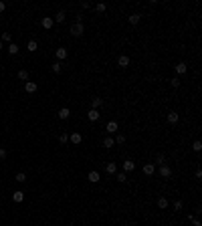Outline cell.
Masks as SVG:
<instances>
[{
	"label": "cell",
	"mask_w": 202,
	"mask_h": 226,
	"mask_svg": "<svg viewBox=\"0 0 202 226\" xmlns=\"http://www.w3.org/2000/svg\"><path fill=\"white\" fill-rule=\"evenodd\" d=\"M4 10H6V4L2 2V0H0V12H4Z\"/></svg>",
	"instance_id": "39"
},
{
	"label": "cell",
	"mask_w": 202,
	"mask_h": 226,
	"mask_svg": "<svg viewBox=\"0 0 202 226\" xmlns=\"http://www.w3.org/2000/svg\"><path fill=\"white\" fill-rule=\"evenodd\" d=\"M156 162H158L160 166H164V164H166V158H164V154H158V155H156Z\"/></svg>",
	"instance_id": "29"
},
{
	"label": "cell",
	"mask_w": 202,
	"mask_h": 226,
	"mask_svg": "<svg viewBox=\"0 0 202 226\" xmlns=\"http://www.w3.org/2000/svg\"><path fill=\"white\" fill-rule=\"evenodd\" d=\"M158 208L166 210V208H168V200H166V198H158Z\"/></svg>",
	"instance_id": "24"
},
{
	"label": "cell",
	"mask_w": 202,
	"mask_h": 226,
	"mask_svg": "<svg viewBox=\"0 0 202 226\" xmlns=\"http://www.w3.org/2000/svg\"><path fill=\"white\" fill-rule=\"evenodd\" d=\"M12 200H14L16 204H20L24 200V192H14V194H12Z\"/></svg>",
	"instance_id": "18"
},
{
	"label": "cell",
	"mask_w": 202,
	"mask_h": 226,
	"mask_svg": "<svg viewBox=\"0 0 202 226\" xmlns=\"http://www.w3.org/2000/svg\"><path fill=\"white\" fill-rule=\"evenodd\" d=\"M154 172H156V166L154 164H146L144 166V174H146V176H152Z\"/></svg>",
	"instance_id": "17"
},
{
	"label": "cell",
	"mask_w": 202,
	"mask_h": 226,
	"mask_svg": "<svg viewBox=\"0 0 202 226\" xmlns=\"http://www.w3.org/2000/svg\"><path fill=\"white\" fill-rule=\"evenodd\" d=\"M0 51H2V40H0Z\"/></svg>",
	"instance_id": "40"
},
{
	"label": "cell",
	"mask_w": 202,
	"mask_h": 226,
	"mask_svg": "<svg viewBox=\"0 0 202 226\" xmlns=\"http://www.w3.org/2000/svg\"><path fill=\"white\" fill-rule=\"evenodd\" d=\"M174 210H182V202H180V200L174 202Z\"/></svg>",
	"instance_id": "37"
},
{
	"label": "cell",
	"mask_w": 202,
	"mask_h": 226,
	"mask_svg": "<svg viewBox=\"0 0 202 226\" xmlns=\"http://www.w3.org/2000/svg\"><path fill=\"white\" fill-rule=\"evenodd\" d=\"M99 117H101V113L97 109H89V113H87V119L89 121H97Z\"/></svg>",
	"instance_id": "9"
},
{
	"label": "cell",
	"mask_w": 202,
	"mask_h": 226,
	"mask_svg": "<svg viewBox=\"0 0 202 226\" xmlns=\"http://www.w3.org/2000/svg\"><path fill=\"white\" fill-rule=\"evenodd\" d=\"M188 220L192 222V224H194V226H202V224H200V220H198V218H196V216H192V214H190V216H188Z\"/></svg>",
	"instance_id": "31"
},
{
	"label": "cell",
	"mask_w": 202,
	"mask_h": 226,
	"mask_svg": "<svg viewBox=\"0 0 202 226\" xmlns=\"http://www.w3.org/2000/svg\"><path fill=\"white\" fill-rule=\"evenodd\" d=\"M53 20H55V22H59V24H61V22H65V12H63V10H61V12H57Z\"/></svg>",
	"instance_id": "22"
},
{
	"label": "cell",
	"mask_w": 202,
	"mask_h": 226,
	"mask_svg": "<svg viewBox=\"0 0 202 226\" xmlns=\"http://www.w3.org/2000/svg\"><path fill=\"white\" fill-rule=\"evenodd\" d=\"M95 10L97 12H105V4H95Z\"/></svg>",
	"instance_id": "36"
},
{
	"label": "cell",
	"mask_w": 202,
	"mask_h": 226,
	"mask_svg": "<svg viewBox=\"0 0 202 226\" xmlns=\"http://www.w3.org/2000/svg\"><path fill=\"white\" fill-rule=\"evenodd\" d=\"M140 20H142V14H131V16H130V22H131V24H138Z\"/></svg>",
	"instance_id": "26"
},
{
	"label": "cell",
	"mask_w": 202,
	"mask_h": 226,
	"mask_svg": "<svg viewBox=\"0 0 202 226\" xmlns=\"http://www.w3.org/2000/svg\"><path fill=\"white\" fill-rule=\"evenodd\" d=\"M115 178H117V182H121V184H123L125 180H127V178H125V172H119V174H115Z\"/></svg>",
	"instance_id": "30"
},
{
	"label": "cell",
	"mask_w": 202,
	"mask_h": 226,
	"mask_svg": "<svg viewBox=\"0 0 202 226\" xmlns=\"http://www.w3.org/2000/svg\"><path fill=\"white\" fill-rule=\"evenodd\" d=\"M37 89H39V85H37L34 81H26V83H24V91H26V93H37Z\"/></svg>",
	"instance_id": "4"
},
{
	"label": "cell",
	"mask_w": 202,
	"mask_h": 226,
	"mask_svg": "<svg viewBox=\"0 0 202 226\" xmlns=\"http://www.w3.org/2000/svg\"><path fill=\"white\" fill-rule=\"evenodd\" d=\"M59 117H61V119H69V117H71V109H69V107H61V109H59Z\"/></svg>",
	"instance_id": "11"
},
{
	"label": "cell",
	"mask_w": 202,
	"mask_h": 226,
	"mask_svg": "<svg viewBox=\"0 0 202 226\" xmlns=\"http://www.w3.org/2000/svg\"><path fill=\"white\" fill-rule=\"evenodd\" d=\"M158 176L160 178H164V180H170V176H172V168L170 166H160V170H158Z\"/></svg>",
	"instance_id": "1"
},
{
	"label": "cell",
	"mask_w": 202,
	"mask_h": 226,
	"mask_svg": "<svg viewBox=\"0 0 202 226\" xmlns=\"http://www.w3.org/2000/svg\"><path fill=\"white\" fill-rule=\"evenodd\" d=\"M69 141H73L75 145H79L83 141V137H81V133H71V135H69Z\"/></svg>",
	"instance_id": "15"
},
{
	"label": "cell",
	"mask_w": 202,
	"mask_h": 226,
	"mask_svg": "<svg viewBox=\"0 0 202 226\" xmlns=\"http://www.w3.org/2000/svg\"><path fill=\"white\" fill-rule=\"evenodd\" d=\"M117 65H119L121 69H125V67H130V57L127 55H121L119 59H117Z\"/></svg>",
	"instance_id": "7"
},
{
	"label": "cell",
	"mask_w": 202,
	"mask_h": 226,
	"mask_svg": "<svg viewBox=\"0 0 202 226\" xmlns=\"http://www.w3.org/2000/svg\"><path fill=\"white\" fill-rule=\"evenodd\" d=\"M4 158H6V149L0 147V159H4Z\"/></svg>",
	"instance_id": "38"
},
{
	"label": "cell",
	"mask_w": 202,
	"mask_h": 226,
	"mask_svg": "<svg viewBox=\"0 0 202 226\" xmlns=\"http://www.w3.org/2000/svg\"><path fill=\"white\" fill-rule=\"evenodd\" d=\"M18 51H20L18 44H14V43H10V44H8V55H10V57H12V55H16Z\"/></svg>",
	"instance_id": "20"
},
{
	"label": "cell",
	"mask_w": 202,
	"mask_h": 226,
	"mask_svg": "<svg viewBox=\"0 0 202 226\" xmlns=\"http://www.w3.org/2000/svg\"><path fill=\"white\" fill-rule=\"evenodd\" d=\"M2 40H6V43H12V36H10V33H2Z\"/></svg>",
	"instance_id": "33"
},
{
	"label": "cell",
	"mask_w": 202,
	"mask_h": 226,
	"mask_svg": "<svg viewBox=\"0 0 202 226\" xmlns=\"http://www.w3.org/2000/svg\"><path fill=\"white\" fill-rule=\"evenodd\" d=\"M87 180H89L91 184H97V182L101 180V176H99V172H95V170H93V172H89V174H87Z\"/></svg>",
	"instance_id": "5"
},
{
	"label": "cell",
	"mask_w": 202,
	"mask_h": 226,
	"mask_svg": "<svg viewBox=\"0 0 202 226\" xmlns=\"http://www.w3.org/2000/svg\"><path fill=\"white\" fill-rule=\"evenodd\" d=\"M113 145H115V140H113V137H105V140H103V147H113Z\"/></svg>",
	"instance_id": "21"
},
{
	"label": "cell",
	"mask_w": 202,
	"mask_h": 226,
	"mask_svg": "<svg viewBox=\"0 0 202 226\" xmlns=\"http://www.w3.org/2000/svg\"><path fill=\"white\" fill-rule=\"evenodd\" d=\"M69 226H75V224H69Z\"/></svg>",
	"instance_id": "41"
},
{
	"label": "cell",
	"mask_w": 202,
	"mask_h": 226,
	"mask_svg": "<svg viewBox=\"0 0 202 226\" xmlns=\"http://www.w3.org/2000/svg\"><path fill=\"white\" fill-rule=\"evenodd\" d=\"M18 79L26 83V81H29V71H24V69H22V71H18Z\"/></svg>",
	"instance_id": "23"
},
{
	"label": "cell",
	"mask_w": 202,
	"mask_h": 226,
	"mask_svg": "<svg viewBox=\"0 0 202 226\" xmlns=\"http://www.w3.org/2000/svg\"><path fill=\"white\" fill-rule=\"evenodd\" d=\"M192 149H194V151H200V149H202V141H200V140H196V141L192 144Z\"/></svg>",
	"instance_id": "28"
},
{
	"label": "cell",
	"mask_w": 202,
	"mask_h": 226,
	"mask_svg": "<svg viewBox=\"0 0 202 226\" xmlns=\"http://www.w3.org/2000/svg\"><path fill=\"white\" fill-rule=\"evenodd\" d=\"M117 121H107V125H105V129H107V133H115L117 131Z\"/></svg>",
	"instance_id": "10"
},
{
	"label": "cell",
	"mask_w": 202,
	"mask_h": 226,
	"mask_svg": "<svg viewBox=\"0 0 202 226\" xmlns=\"http://www.w3.org/2000/svg\"><path fill=\"white\" fill-rule=\"evenodd\" d=\"M41 24H43V29H53V24H55V20L53 18H51V16H45V18L43 20H41Z\"/></svg>",
	"instance_id": "8"
},
{
	"label": "cell",
	"mask_w": 202,
	"mask_h": 226,
	"mask_svg": "<svg viewBox=\"0 0 202 226\" xmlns=\"http://www.w3.org/2000/svg\"><path fill=\"white\" fill-rule=\"evenodd\" d=\"M105 172L109 174V176H113V174H117V166L113 164V162H109V164H105Z\"/></svg>",
	"instance_id": "13"
},
{
	"label": "cell",
	"mask_w": 202,
	"mask_h": 226,
	"mask_svg": "<svg viewBox=\"0 0 202 226\" xmlns=\"http://www.w3.org/2000/svg\"><path fill=\"white\" fill-rule=\"evenodd\" d=\"M55 57H57V61H59V63H61V61H65V59H67V48L59 47L57 51H55Z\"/></svg>",
	"instance_id": "3"
},
{
	"label": "cell",
	"mask_w": 202,
	"mask_h": 226,
	"mask_svg": "<svg viewBox=\"0 0 202 226\" xmlns=\"http://www.w3.org/2000/svg\"><path fill=\"white\" fill-rule=\"evenodd\" d=\"M51 69H53V73H57V75H59V73H61V69H63V65H61V63H55V65H53V67H51Z\"/></svg>",
	"instance_id": "27"
},
{
	"label": "cell",
	"mask_w": 202,
	"mask_h": 226,
	"mask_svg": "<svg viewBox=\"0 0 202 226\" xmlns=\"http://www.w3.org/2000/svg\"><path fill=\"white\" fill-rule=\"evenodd\" d=\"M186 71H188V65H186V63H178V65H176V73H178V75H184Z\"/></svg>",
	"instance_id": "16"
},
{
	"label": "cell",
	"mask_w": 202,
	"mask_h": 226,
	"mask_svg": "<svg viewBox=\"0 0 202 226\" xmlns=\"http://www.w3.org/2000/svg\"><path fill=\"white\" fill-rule=\"evenodd\" d=\"M69 33L73 34V36H81L83 33H85V29H83V22H75V24H71V30Z\"/></svg>",
	"instance_id": "2"
},
{
	"label": "cell",
	"mask_w": 202,
	"mask_h": 226,
	"mask_svg": "<svg viewBox=\"0 0 202 226\" xmlns=\"http://www.w3.org/2000/svg\"><path fill=\"white\" fill-rule=\"evenodd\" d=\"M125 141V135L123 133H117V137H115V144H123Z\"/></svg>",
	"instance_id": "35"
},
{
	"label": "cell",
	"mask_w": 202,
	"mask_h": 226,
	"mask_svg": "<svg viewBox=\"0 0 202 226\" xmlns=\"http://www.w3.org/2000/svg\"><path fill=\"white\" fill-rule=\"evenodd\" d=\"M26 48H29V53H34V51H39V44H37V40H29Z\"/></svg>",
	"instance_id": "19"
},
{
	"label": "cell",
	"mask_w": 202,
	"mask_h": 226,
	"mask_svg": "<svg viewBox=\"0 0 202 226\" xmlns=\"http://www.w3.org/2000/svg\"><path fill=\"white\" fill-rule=\"evenodd\" d=\"M134 170H135V162H131V159H125V162H123V172L130 174V172H134Z\"/></svg>",
	"instance_id": "6"
},
{
	"label": "cell",
	"mask_w": 202,
	"mask_h": 226,
	"mask_svg": "<svg viewBox=\"0 0 202 226\" xmlns=\"http://www.w3.org/2000/svg\"><path fill=\"white\" fill-rule=\"evenodd\" d=\"M170 85H172L174 89H178V87H180V79H178V77H176V79H172V81H170Z\"/></svg>",
	"instance_id": "34"
},
{
	"label": "cell",
	"mask_w": 202,
	"mask_h": 226,
	"mask_svg": "<svg viewBox=\"0 0 202 226\" xmlns=\"http://www.w3.org/2000/svg\"><path fill=\"white\" fill-rule=\"evenodd\" d=\"M103 105V99L101 97H91V109H99Z\"/></svg>",
	"instance_id": "12"
},
{
	"label": "cell",
	"mask_w": 202,
	"mask_h": 226,
	"mask_svg": "<svg viewBox=\"0 0 202 226\" xmlns=\"http://www.w3.org/2000/svg\"><path fill=\"white\" fill-rule=\"evenodd\" d=\"M178 119H180V115H178V113H176V111H170V113H168V123H178Z\"/></svg>",
	"instance_id": "14"
},
{
	"label": "cell",
	"mask_w": 202,
	"mask_h": 226,
	"mask_svg": "<svg viewBox=\"0 0 202 226\" xmlns=\"http://www.w3.org/2000/svg\"><path fill=\"white\" fill-rule=\"evenodd\" d=\"M59 141H61V144H67V141H69V135L67 133H61V135H59Z\"/></svg>",
	"instance_id": "32"
},
{
	"label": "cell",
	"mask_w": 202,
	"mask_h": 226,
	"mask_svg": "<svg viewBox=\"0 0 202 226\" xmlns=\"http://www.w3.org/2000/svg\"><path fill=\"white\" fill-rule=\"evenodd\" d=\"M14 180H16V182H20V184H24V182H26V174H24V172H18Z\"/></svg>",
	"instance_id": "25"
}]
</instances>
